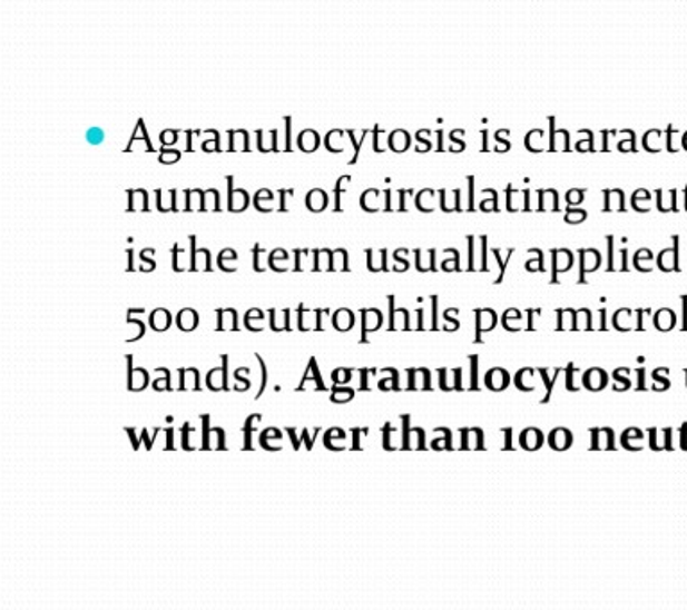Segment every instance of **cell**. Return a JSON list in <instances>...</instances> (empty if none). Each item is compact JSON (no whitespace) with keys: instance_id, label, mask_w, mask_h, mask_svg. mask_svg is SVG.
<instances>
[{"instance_id":"cell-7","label":"cell","mask_w":687,"mask_h":610,"mask_svg":"<svg viewBox=\"0 0 687 610\" xmlns=\"http://www.w3.org/2000/svg\"><path fill=\"white\" fill-rule=\"evenodd\" d=\"M583 387L589 391L597 392L607 387V373L606 371L592 367L588 373L583 374Z\"/></svg>"},{"instance_id":"cell-59","label":"cell","mask_w":687,"mask_h":610,"mask_svg":"<svg viewBox=\"0 0 687 610\" xmlns=\"http://www.w3.org/2000/svg\"><path fill=\"white\" fill-rule=\"evenodd\" d=\"M128 323L135 324V326H137V328L140 329V338H141V335L146 333V326H144V323H140V321H131V317H128Z\"/></svg>"},{"instance_id":"cell-39","label":"cell","mask_w":687,"mask_h":610,"mask_svg":"<svg viewBox=\"0 0 687 610\" xmlns=\"http://www.w3.org/2000/svg\"><path fill=\"white\" fill-rule=\"evenodd\" d=\"M200 437H203V444H200V450H209V432H212V426H209V415H200Z\"/></svg>"},{"instance_id":"cell-23","label":"cell","mask_w":687,"mask_h":610,"mask_svg":"<svg viewBox=\"0 0 687 610\" xmlns=\"http://www.w3.org/2000/svg\"><path fill=\"white\" fill-rule=\"evenodd\" d=\"M654 324H656V328L660 329V332H668V329L674 328L675 326V314L668 308L665 311H659L654 317Z\"/></svg>"},{"instance_id":"cell-28","label":"cell","mask_w":687,"mask_h":610,"mask_svg":"<svg viewBox=\"0 0 687 610\" xmlns=\"http://www.w3.org/2000/svg\"><path fill=\"white\" fill-rule=\"evenodd\" d=\"M642 439H645V435H642V432H639L638 429L627 430V432L621 435V442H624V446L630 451H638V446H636L634 442L642 441Z\"/></svg>"},{"instance_id":"cell-16","label":"cell","mask_w":687,"mask_h":610,"mask_svg":"<svg viewBox=\"0 0 687 610\" xmlns=\"http://www.w3.org/2000/svg\"><path fill=\"white\" fill-rule=\"evenodd\" d=\"M271 315V328L274 332H283V329H287L291 332V311H269Z\"/></svg>"},{"instance_id":"cell-27","label":"cell","mask_w":687,"mask_h":610,"mask_svg":"<svg viewBox=\"0 0 687 610\" xmlns=\"http://www.w3.org/2000/svg\"><path fill=\"white\" fill-rule=\"evenodd\" d=\"M571 255H569V250H556V258H553V265H556V274L565 273L571 267Z\"/></svg>"},{"instance_id":"cell-3","label":"cell","mask_w":687,"mask_h":610,"mask_svg":"<svg viewBox=\"0 0 687 610\" xmlns=\"http://www.w3.org/2000/svg\"><path fill=\"white\" fill-rule=\"evenodd\" d=\"M296 391H326L323 378H321L320 367H317V361H315V358L310 361L305 378H303V382H301V385L296 388Z\"/></svg>"},{"instance_id":"cell-48","label":"cell","mask_w":687,"mask_h":610,"mask_svg":"<svg viewBox=\"0 0 687 610\" xmlns=\"http://www.w3.org/2000/svg\"><path fill=\"white\" fill-rule=\"evenodd\" d=\"M287 433H288V435H291L292 447H294V450H296V451H300L301 450V442H303V439H300V435H297V433H300V430H297V429H287Z\"/></svg>"},{"instance_id":"cell-45","label":"cell","mask_w":687,"mask_h":610,"mask_svg":"<svg viewBox=\"0 0 687 610\" xmlns=\"http://www.w3.org/2000/svg\"><path fill=\"white\" fill-rule=\"evenodd\" d=\"M559 328L560 329L575 328V312L573 311L559 312Z\"/></svg>"},{"instance_id":"cell-31","label":"cell","mask_w":687,"mask_h":610,"mask_svg":"<svg viewBox=\"0 0 687 610\" xmlns=\"http://www.w3.org/2000/svg\"><path fill=\"white\" fill-rule=\"evenodd\" d=\"M533 371L532 370H521L518 374H516V387L521 388V391H533V385L530 383L532 380Z\"/></svg>"},{"instance_id":"cell-13","label":"cell","mask_w":687,"mask_h":610,"mask_svg":"<svg viewBox=\"0 0 687 610\" xmlns=\"http://www.w3.org/2000/svg\"><path fill=\"white\" fill-rule=\"evenodd\" d=\"M176 324H178V328L181 332H194L197 328V324H199V315H197L196 311H192V308H185L176 317Z\"/></svg>"},{"instance_id":"cell-12","label":"cell","mask_w":687,"mask_h":610,"mask_svg":"<svg viewBox=\"0 0 687 610\" xmlns=\"http://www.w3.org/2000/svg\"><path fill=\"white\" fill-rule=\"evenodd\" d=\"M519 442H521V446H523L524 450L533 451L542 446L544 437H542V433L539 432L538 429H528L519 435Z\"/></svg>"},{"instance_id":"cell-49","label":"cell","mask_w":687,"mask_h":610,"mask_svg":"<svg viewBox=\"0 0 687 610\" xmlns=\"http://www.w3.org/2000/svg\"><path fill=\"white\" fill-rule=\"evenodd\" d=\"M469 361L473 364V371H471V382L473 383H471V388L477 391V388H479V385H477V376H479V367H477V362H479V358H477V356H471Z\"/></svg>"},{"instance_id":"cell-44","label":"cell","mask_w":687,"mask_h":610,"mask_svg":"<svg viewBox=\"0 0 687 610\" xmlns=\"http://www.w3.org/2000/svg\"><path fill=\"white\" fill-rule=\"evenodd\" d=\"M196 432V429H194V426H192V423H185L183 424V444L181 447L183 450H187V451H194L196 450V446H192V433Z\"/></svg>"},{"instance_id":"cell-34","label":"cell","mask_w":687,"mask_h":610,"mask_svg":"<svg viewBox=\"0 0 687 610\" xmlns=\"http://www.w3.org/2000/svg\"><path fill=\"white\" fill-rule=\"evenodd\" d=\"M255 358L256 361H258L259 376H262V382H259V391L258 394H256L255 396V400L258 401L259 397H262V394H264L265 387H267V380H269V374H267V365H265L264 358H262L258 353H256Z\"/></svg>"},{"instance_id":"cell-36","label":"cell","mask_w":687,"mask_h":610,"mask_svg":"<svg viewBox=\"0 0 687 610\" xmlns=\"http://www.w3.org/2000/svg\"><path fill=\"white\" fill-rule=\"evenodd\" d=\"M573 329H591V312L589 311L575 312V328Z\"/></svg>"},{"instance_id":"cell-32","label":"cell","mask_w":687,"mask_h":610,"mask_svg":"<svg viewBox=\"0 0 687 610\" xmlns=\"http://www.w3.org/2000/svg\"><path fill=\"white\" fill-rule=\"evenodd\" d=\"M317 270L332 269V253L330 250H315V267Z\"/></svg>"},{"instance_id":"cell-46","label":"cell","mask_w":687,"mask_h":610,"mask_svg":"<svg viewBox=\"0 0 687 610\" xmlns=\"http://www.w3.org/2000/svg\"><path fill=\"white\" fill-rule=\"evenodd\" d=\"M379 387L382 391H398L400 388V385H398V371L392 374V378L380 380Z\"/></svg>"},{"instance_id":"cell-54","label":"cell","mask_w":687,"mask_h":610,"mask_svg":"<svg viewBox=\"0 0 687 610\" xmlns=\"http://www.w3.org/2000/svg\"><path fill=\"white\" fill-rule=\"evenodd\" d=\"M126 432H128L129 439H131L133 447H135V450H140V441L137 439V430L126 429Z\"/></svg>"},{"instance_id":"cell-17","label":"cell","mask_w":687,"mask_h":610,"mask_svg":"<svg viewBox=\"0 0 687 610\" xmlns=\"http://www.w3.org/2000/svg\"><path fill=\"white\" fill-rule=\"evenodd\" d=\"M353 324H355V315H353V312L347 311V308H341V311L335 312V315H333V326L338 332H350L353 328Z\"/></svg>"},{"instance_id":"cell-25","label":"cell","mask_w":687,"mask_h":610,"mask_svg":"<svg viewBox=\"0 0 687 610\" xmlns=\"http://www.w3.org/2000/svg\"><path fill=\"white\" fill-rule=\"evenodd\" d=\"M598 265H600V255L597 250H582V278L583 274L597 270Z\"/></svg>"},{"instance_id":"cell-41","label":"cell","mask_w":687,"mask_h":610,"mask_svg":"<svg viewBox=\"0 0 687 610\" xmlns=\"http://www.w3.org/2000/svg\"><path fill=\"white\" fill-rule=\"evenodd\" d=\"M351 374H353V370H344V367H341V370L337 371H333V383H335L337 387H344L346 383L351 382Z\"/></svg>"},{"instance_id":"cell-29","label":"cell","mask_w":687,"mask_h":610,"mask_svg":"<svg viewBox=\"0 0 687 610\" xmlns=\"http://www.w3.org/2000/svg\"><path fill=\"white\" fill-rule=\"evenodd\" d=\"M612 323H615V328L627 332V329H630V324H632V312L627 311V308L619 311L618 314L615 315Z\"/></svg>"},{"instance_id":"cell-51","label":"cell","mask_w":687,"mask_h":610,"mask_svg":"<svg viewBox=\"0 0 687 610\" xmlns=\"http://www.w3.org/2000/svg\"><path fill=\"white\" fill-rule=\"evenodd\" d=\"M666 374H668V370H659L654 373V380H656L657 383H663V387L665 388L669 385V380L665 378Z\"/></svg>"},{"instance_id":"cell-60","label":"cell","mask_w":687,"mask_h":610,"mask_svg":"<svg viewBox=\"0 0 687 610\" xmlns=\"http://www.w3.org/2000/svg\"><path fill=\"white\" fill-rule=\"evenodd\" d=\"M583 217H586V214H569L568 215V220L569 223H571V220H573V223H577V220H582Z\"/></svg>"},{"instance_id":"cell-47","label":"cell","mask_w":687,"mask_h":610,"mask_svg":"<svg viewBox=\"0 0 687 610\" xmlns=\"http://www.w3.org/2000/svg\"><path fill=\"white\" fill-rule=\"evenodd\" d=\"M539 373L542 374V378H544V382H547L548 396L544 397V401H548V400H550L551 387H553V382H556V380L559 378L560 370L553 371V376H551V378H548V371L547 370H539Z\"/></svg>"},{"instance_id":"cell-30","label":"cell","mask_w":687,"mask_h":610,"mask_svg":"<svg viewBox=\"0 0 687 610\" xmlns=\"http://www.w3.org/2000/svg\"><path fill=\"white\" fill-rule=\"evenodd\" d=\"M335 441L346 442V432L341 429L328 430L326 435H324V446L328 447V450L335 451Z\"/></svg>"},{"instance_id":"cell-38","label":"cell","mask_w":687,"mask_h":610,"mask_svg":"<svg viewBox=\"0 0 687 610\" xmlns=\"http://www.w3.org/2000/svg\"><path fill=\"white\" fill-rule=\"evenodd\" d=\"M173 262L174 270L181 273V270L187 269V250L179 249L178 246L174 247Z\"/></svg>"},{"instance_id":"cell-21","label":"cell","mask_w":687,"mask_h":610,"mask_svg":"<svg viewBox=\"0 0 687 610\" xmlns=\"http://www.w3.org/2000/svg\"><path fill=\"white\" fill-rule=\"evenodd\" d=\"M389 303H391V329L396 328H409V312L405 308H400V311H394V297H389Z\"/></svg>"},{"instance_id":"cell-35","label":"cell","mask_w":687,"mask_h":610,"mask_svg":"<svg viewBox=\"0 0 687 610\" xmlns=\"http://www.w3.org/2000/svg\"><path fill=\"white\" fill-rule=\"evenodd\" d=\"M156 371H161V373H164V378H156L155 382H153V388L158 392L173 391V385H170V371L165 370V367H156Z\"/></svg>"},{"instance_id":"cell-6","label":"cell","mask_w":687,"mask_h":610,"mask_svg":"<svg viewBox=\"0 0 687 610\" xmlns=\"http://www.w3.org/2000/svg\"><path fill=\"white\" fill-rule=\"evenodd\" d=\"M591 450H615V432L609 429L591 430Z\"/></svg>"},{"instance_id":"cell-2","label":"cell","mask_w":687,"mask_h":610,"mask_svg":"<svg viewBox=\"0 0 687 610\" xmlns=\"http://www.w3.org/2000/svg\"><path fill=\"white\" fill-rule=\"evenodd\" d=\"M128 361V388L131 392H140L149 385V373L144 367H133V356H126Z\"/></svg>"},{"instance_id":"cell-56","label":"cell","mask_w":687,"mask_h":610,"mask_svg":"<svg viewBox=\"0 0 687 610\" xmlns=\"http://www.w3.org/2000/svg\"><path fill=\"white\" fill-rule=\"evenodd\" d=\"M259 253H262V249H259L258 246L255 247V262H253V265H255V270L256 273H262V270H264V267H262V262H259Z\"/></svg>"},{"instance_id":"cell-10","label":"cell","mask_w":687,"mask_h":610,"mask_svg":"<svg viewBox=\"0 0 687 610\" xmlns=\"http://www.w3.org/2000/svg\"><path fill=\"white\" fill-rule=\"evenodd\" d=\"M510 376L507 371L503 370H491L488 374H485V385H488L491 391H506L509 387Z\"/></svg>"},{"instance_id":"cell-4","label":"cell","mask_w":687,"mask_h":610,"mask_svg":"<svg viewBox=\"0 0 687 610\" xmlns=\"http://www.w3.org/2000/svg\"><path fill=\"white\" fill-rule=\"evenodd\" d=\"M382 323V312L376 311V308H373V311H367V308L362 311V342H367V338H365L367 337V333L380 329Z\"/></svg>"},{"instance_id":"cell-26","label":"cell","mask_w":687,"mask_h":610,"mask_svg":"<svg viewBox=\"0 0 687 610\" xmlns=\"http://www.w3.org/2000/svg\"><path fill=\"white\" fill-rule=\"evenodd\" d=\"M209 450H226V432L220 426H215L209 432Z\"/></svg>"},{"instance_id":"cell-20","label":"cell","mask_w":687,"mask_h":610,"mask_svg":"<svg viewBox=\"0 0 687 610\" xmlns=\"http://www.w3.org/2000/svg\"><path fill=\"white\" fill-rule=\"evenodd\" d=\"M441 388L442 391H453V388H462L460 385V370H441Z\"/></svg>"},{"instance_id":"cell-52","label":"cell","mask_w":687,"mask_h":610,"mask_svg":"<svg viewBox=\"0 0 687 610\" xmlns=\"http://www.w3.org/2000/svg\"><path fill=\"white\" fill-rule=\"evenodd\" d=\"M374 370H360V376H362V382H360V387L359 391H369V385H367V376L369 374L373 373Z\"/></svg>"},{"instance_id":"cell-9","label":"cell","mask_w":687,"mask_h":610,"mask_svg":"<svg viewBox=\"0 0 687 610\" xmlns=\"http://www.w3.org/2000/svg\"><path fill=\"white\" fill-rule=\"evenodd\" d=\"M409 391H429L430 388V371L429 370H410L409 371Z\"/></svg>"},{"instance_id":"cell-37","label":"cell","mask_w":687,"mask_h":610,"mask_svg":"<svg viewBox=\"0 0 687 610\" xmlns=\"http://www.w3.org/2000/svg\"><path fill=\"white\" fill-rule=\"evenodd\" d=\"M347 253L346 250H335L332 253V270H347Z\"/></svg>"},{"instance_id":"cell-43","label":"cell","mask_w":687,"mask_h":610,"mask_svg":"<svg viewBox=\"0 0 687 610\" xmlns=\"http://www.w3.org/2000/svg\"><path fill=\"white\" fill-rule=\"evenodd\" d=\"M282 439L283 435L278 429H267L264 433H262V435H259V444H262V447L265 450V446L269 444V441H282Z\"/></svg>"},{"instance_id":"cell-57","label":"cell","mask_w":687,"mask_h":610,"mask_svg":"<svg viewBox=\"0 0 687 610\" xmlns=\"http://www.w3.org/2000/svg\"><path fill=\"white\" fill-rule=\"evenodd\" d=\"M303 441L306 442V450H312L314 447V439H310V430H303Z\"/></svg>"},{"instance_id":"cell-19","label":"cell","mask_w":687,"mask_h":610,"mask_svg":"<svg viewBox=\"0 0 687 610\" xmlns=\"http://www.w3.org/2000/svg\"><path fill=\"white\" fill-rule=\"evenodd\" d=\"M170 323H173V317H170L169 311H165V308H158V311L150 314V328L155 329V332L169 329Z\"/></svg>"},{"instance_id":"cell-24","label":"cell","mask_w":687,"mask_h":610,"mask_svg":"<svg viewBox=\"0 0 687 610\" xmlns=\"http://www.w3.org/2000/svg\"><path fill=\"white\" fill-rule=\"evenodd\" d=\"M317 329V311H305L300 306V329L308 332V329Z\"/></svg>"},{"instance_id":"cell-33","label":"cell","mask_w":687,"mask_h":610,"mask_svg":"<svg viewBox=\"0 0 687 610\" xmlns=\"http://www.w3.org/2000/svg\"><path fill=\"white\" fill-rule=\"evenodd\" d=\"M353 397H355V391H353V388L335 387L332 391L330 400H332L333 403H347V401L353 400Z\"/></svg>"},{"instance_id":"cell-5","label":"cell","mask_w":687,"mask_h":610,"mask_svg":"<svg viewBox=\"0 0 687 610\" xmlns=\"http://www.w3.org/2000/svg\"><path fill=\"white\" fill-rule=\"evenodd\" d=\"M178 391H200L199 371L196 367H183V370H179Z\"/></svg>"},{"instance_id":"cell-55","label":"cell","mask_w":687,"mask_h":610,"mask_svg":"<svg viewBox=\"0 0 687 610\" xmlns=\"http://www.w3.org/2000/svg\"><path fill=\"white\" fill-rule=\"evenodd\" d=\"M165 435H167L165 450H174V429H165Z\"/></svg>"},{"instance_id":"cell-18","label":"cell","mask_w":687,"mask_h":610,"mask_svg":"<svg viewBox=\"0 0 687 610\" xmlns=\"http://www.w3.org/2000/svg\"><path fill=\"white\" fill-rule=\"evenodd\" d=\"M497 324V314L492 311L477 312V337L480 338L483 332H491Z\"/></svg>"},{"instance_id":"cell-53","label":"cell","mask_w":687,"mask_h":610,"mask_svg":"<svg viewBox=\"0 0 687 610\" xmlns=\"http://www.w3.org/2000/svg\"><path fill=\"white\" fill-rule=\"evenodd\" d=\"M235 378L238 380V382H242V370H238L237 373H235ZM244 387H241V385H237V387H235V391L237 392H246L249 391L251 387V382L247 378H244Z\"/></svg>"},{"instance_id":"cell-15","label":"cell","mask_w":687,"mask_h":610,"mask_svg":"<svg viewBox=\"0 0 687 610\" xmlns=\"http://www.w3.org/2000/svg\"><path fill=\"white\" fill-rule=\"evenodd\" d=\"M462 450H482L483 433L479 429L462 430Z\"/></svg>"},{"instance_id":"cell-50","label":"cell","mask_w":687,"mask_h":610,"mask_svg":"<svg viewBox=\"0 0 687 610\" xmlns=\"http://www.w3.org/2000/svg\"><path fill=\"white\" fill-rule=\"evenodd\" d=\"M367 432H369V429H364V430L355 429V430H353V437H355V439H353V441H355V442H353V446H351V450H362V444H360V441H362V439H360V437H362V435H364V433H367Z\"/></svg>"},{"instance_id":"cell-14","label":"cell","mask_w":687,"mask_h":610,"mask_svg":"<svg viewBox=\"0 0 687 610\" xmlns=\"http://www.w3.org/2000/svg\"><path fill=\"white\" fill-rule=\"evenodd\" d=\"M192 262L190 270L205 269L212 270L209 267V253L206 249H196V240L192 237Z\"/></svg>"},{"instance_id":"cell-42","label":"cell","mask_w":687,"mask_h":610,"mask_svg":"<svg viewBox=\"0 0 687 610\" xmlns=\"http://www.w3.org/2000/svg\"><path fill=\"white\" fill-rule=\"evenodd\" d=\"M660 269L671 270L677 269V262H675L674 250H665L659 258Z\"/></svg>"},{"instance_id":"cell-58","label":"cell","mask_w":687,"mask_h":610,"mask_svg":"<svg viewBox=\"0 0 687 610\" xmlns=\"http://www.w3.org/2000/svg\"><path fill=\"white\" fill-rule=\"evenodd\" d=\"M140 439L146 442L147 450H153V439H149V435H147V430H141Z\"/></svg>"},{"instance_id":"cell-40","label":"cell","mask_w":687,"mask_h":610,"mask_svg":"<svg viewBox=\"0 0 687 610\" xmlns=\"http://www.w3.org/2000/svg\"><path fill=\"white\" fill-rule=\"evenodd\" d=\"M410 441H418V450H424V432L421 429H410L409 439L403 444V450H410Z\"/></svg>"},{"instance_id":"cell-1","label":"cell","mask_w":687,"mask_h":610,"mask_svg":"<svg viewBox=\"0 0 687 610\" xmlns=\"http://www.w3.org/2000/svg\"><path fill=\"white\" fill-rule=\"evenodd\" d=\"M228 364L229 356L223 355V365L209 371L206 376V387L212 392L229 391L228 385Z\"/></svg>"},{"instance_id":"cell-11","label":"cell","mask_w":687,"mask_h":610,"mask_svg":"<svg viewBox=\"0 0 687 610\" xmlns=\"http://www.w3.org/2000/svg\"><path fill=\"white\" fill-rule=\"evenodd\" d=\"M217 329L219 332H224V329L237 332V311H233V308H220V311H217Z\"/></svg>"},{"instance_id":"cell-22","label":"cell","mask_w":687,"mask_h":610,"mask_svg":"<svg viewBox=\"0 0 687 610\" xmlns=\"http://www.w3.org/2000/svg\"><path fill=\"white\" fill-rule=\"evenodd\" d=\"M259 421H262V415L259 414H253L249 415V417H247L246 424H244V429H242V432H244V450H253V432H255L256 429H258V423Z\"/></svg>"},{"instance_id":"cell-8","label":"cell","mask_w":687,"mask_h":610,"mask_svg":"<svg viewBox=\"0 0 687 610\" xmlns=\"http://www.w3.org/2000/svg\"><path fill=\"white\" fill-rule=\"evenodd\" d=\"M548 442H550V446L553 447V450H568V447L573 444V433L566 429L553 430V432L550 433V437H548Z\"/></svg>"}]
</instances>
